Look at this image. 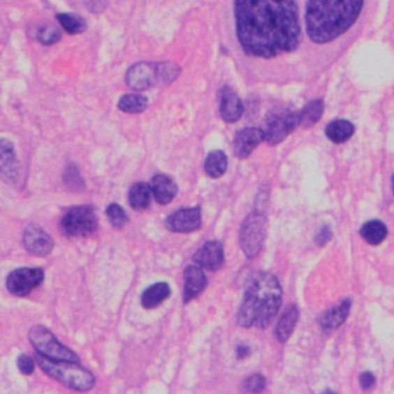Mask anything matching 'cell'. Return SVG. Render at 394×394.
Segmentation results:
<instances>
[{
    "label": "cell",
    "instance_id": "obj_1",
    "mask_svg": "<svg viewBox=\"0 0 394 394\" xmlns=\"http://www.w3.org/2000/svg\"><path fill=\"white\" fill-rule=\"evenodd\" d=\"M238 41L248 56L271 59L300 42L296 0H234Z\"/></svg>",
    "mask_w": 394,
    "mask_h": 394
},
{
    "label": "cell",
    "instance_id": "obj_2",
    "mask_svg": "<svg viewBox=\"0 0 394 394\" xmlns=\"http://www.w3.org/2000/svg\"><path fill=\"white\" fill-rule=\"evenodd\" d=\"M363 0H308L305 24L308 37L317 45L337 39L360 16Z\"/></svg>",
    "mask_w": 394,
    "mask_h": 394
},
{
    "label": "cell",
    "instance_id": "obj_3",
    "mask_svg": "<svg viewBox=\"0 0 394 394\" xmlns=\"http://www.w3.org/2000/svg\"><path fill=\"white\" fill-rule=\"evenodd\" d=\"M282 305V286L271 272H259L248 284L238 323L244 328H267Z\"/></svg>",
    "mask_w": 394,
    "mask_h": 394
},
{
    "label": "cell",
    "instance_id": "obj_4",
    "mask_svg": "<svg viewBox=\"0 0 394 394\" xmlns=\"http://www.w3.org/2000/svg\"><path fill=\"white\" fill-rule=\"evenodd\" d=\"M37 365L42 368L43 373L56 379L65 386H70L75 391H89L96 384V377L87 368L78 365V362L71 360H54L48 359L42 354H37Z\"/></svg>",
    "mask_w": 394,
    "mask_h": 394
},
{
    "label": "cell",
    "instance_id": "obj_5",
    "mask_svg": "<svg viewBox=\"0 0 394 394\" xmlns=\"http://www.w3.org/2000/svg\"><path fill=\"white\" fill-rule=\"evenodd\" d=\"M28 339L34 346L36 353L45 356V358L54 360H71V362L79 360L78 354L70 350L68 346L60 344L56 336L52 335L48 328L42 327V325H36V327L29 330Z\"/></svg>",
    "mask_w": 394,
    "mask_h": 394
},
{
    "label": "cell",
    "instance_id": "obj_6",
    "mask_svg": "<svg viewBox=\"0 0 394 394\" xmlns=\"http://www.w3.org/2000/svg\"><path fill=\"white\" fill-rule=\"evenodd\" d=\"M98 219L93 207H73L64 214L60 221V230L71 238H85L97 231Z\"/></svg>",
    "mask_w": 394,
    "mask_h": 394
},
{
    "label": "cell",
    "instance_id": "obj_7",
    "mask_svg": "<svg viewBox=\"0 0 394 394\" xmlns=\"http://www.w3.org/2000/svg\"><path fill=\"white\" fill-rule=\"evenodd\" d=\"M265 238H267V217L262 213H251L242 224L239 234L242 251L248 259H254L262 251Z\"/></svg>",
    "mask_w": 394,
    "mask_h": 394
},
{
    "label": "cell",
    "instance_id": "obj_8",
    "mask_svg": "<svg viewBox=\"0 0 394 394\" xmlns=\"http://www.w3.org/2000/svg\"><path fill=\"white\" fill-rule=\"evenodd\" d=\"M300 124V111L291 108L272 112L267 120V128L263 130L265 142L268 145H277L290 136L296 126Z\"/></svg>",
    "mask_w": 394,
    "mask_h": 394
},
{
    "label": "cell",
    "instance_id": "obj_9",
    "mask_svg": "<svg viewBox=\"0 0 394 394\" xmlns=\"http://www.w3.org/2000/svg\"><path fill=\"white\" fill-rule=\"evenodd\" d=\"M43 268H17L6 277V288L11 294L25 298L43 282Z\"/></svg>",
    "mask_w": 394,
    "mask_h": 394
},
{
    "label": "cell",
    "instance_id": "obj_10",
    "mask_svg": "<svg viewBox=\"0 0 394 394\" xmlns=\"http://www.w3.org/2000/svg\"><path fill=\"white\" fill-rule=\"evenodd\" d=\"M125 82L128 87L136 91H143V89H149L154 85H161L157 62L134 64L130 70L126 71Z\"/></svg>",
    "mask_w": 394,
    "mask_h": 394
},
{
    "label": "cell",
    "instance_id": "obj_11",
    "mask_svg": "<svg viewBox=\"0 0 394 394\" xmlns=\"http://www.w3.org/2000/svg\"><path fill=\"white\" fill-rule=\"evenodd\" d=\"M166 228L173 233H193L202 225V210L200 207L182 208L176 213L166 217Z\"/></svg>",
    "mask_w": 394,
    "mask_h": 394
},
{
    "label": "cell",
    "instance_id": "obj_12",
    "mask_svg": "<svg viewBox=\"0 0 394 394\" xmlns=\"http://www.w3.org/2000/svg\"><path fill=\"white\" fill-rule=\"evenodd\" d=\"M24 247L33 256H48L54 248V240L42 226L31 224L28 225L24 233Z\"/></svg>",
    "mask_w": 394,
    "mask_h": 394
},
{
    "label": "cell",
    "instance_id": "obj_13",
    "mask_svg": "<svg viewBox=\"0 0 394 394\" xmlns=\"http://www.w3.org/2000/svg\"><path fill=\"white\" fill-rule=\"evenodd\" d=\"M193 261L196 265H199V267L203 270L219 271L224 267V262H225L222 244L217 240L205 242V244L197 249Z\"/></svg>",
    "mask_w": 394,
    "mask_h": 394
},
{
    "label": "cell",
    "instance_id": "obj_14",
    "mask_svg": "<svg viewBox=\"0 0 394 394\" xmlns=\"http://www.w3.org/2000/svg\"><path fill=\"white\" fill-rule=\"evenodd\" d=\"M19 174L20 165L13 142L0 139V177L10 184H16Z\"/></svg>",
    "mask_w": 394,
    "mask_h": 394
},
{
    "label": "cell",
    "instance_id": "obj_15",
    "mask_svg": "<svg viewBox=\"0 0 394 394\" xmlns=\"http://www.w3.org/2000/svg\"><path fill=\"white\" fill-rule=\"evenodd\" d=\"M219 112L226 124H234L244 115L240 97L230 87H224L219 93Z\"/></svg>",
    "mask_w": 394,
    "mask_h": 394
},
{
    "label": "cell",
    "instance_id": "obj_16",
    "mask_svg": "<svg viewBox=\"0 0 394 394\" xmlns=\"http://www.w3.org/2000/svg\"><path fill=\"white\" fill-rule=\"evenodd\" d=\"M207 276L199 265H188L184 271V302L194 300L207 288Z\"/></svg>",
    "mask_w": 394,
    "mask_h": 394
},
{
    "label": "cell",
    "instance_id": "obj_17",
    "mask_svg": "<svg viewBox=\"0 0 394 394\" xmlns=\"http://www.w3.org/2000/svg\"><path fill=\"white\" fill-rule=\"evenodd\" d=\"M263 139L265 134L261 128H244V130H240L236 134V138H234L233 142L234 154H236V157L239 159H247Z\"/></svg>",
    "mask_w": 394,
    "mask_h": 394
},
{
    "label": "cell",
    "instance_id": "obj_18",
    "mask_svg": "<svg viewBox=\"0 0 394 394\" xmlns=\"http://www.w3.org/2000/svg\"><path fill=\"white\" fill-rule=\"evenodd\" d=\"M151 191H153L154 200L159 205H168L174 200V197L177 194V185L171 177L165 176V174H156L151 179Z\"/></svg>",
    "mask_w": 394,
    "mask_h": 394
},
{
    "label": "cell",
    "instance_id": "obj_19",
    "mask_svg": "<svg viewBox=\"0 0 394 394\" xmlns=\"http://www.w3.org/2000/svg\"><path fill=\"white\" fill-rule=\"evenodd\" d=\"M350 308H351V300L350 299L342 300L335 308H330L328 312H325L321 317V321H319L321 327L325 331H331V330L339 328L340 325H342L346 321L348 314H350Z\"/></svg>",
    "mask_w": 394,
    "mask_h": 394
},
{
    "label": "cell",
    "instance_id": "obj_20",
    "mask_svg": "<svg viewBox=\"0 0 394 394\" xmlns=\"http://www.w3.org/2000/svg\"><path fill=\"white\" fill-rule=\"evenodd\" d=\"M171 296V288L166 282H157L154 285L148 286L145 291L142 293L140 304L145 309H154L165 302Z\"/></svg>",
    "mask_w": 394,
    "mask_h": 394
},
{
    "label": "cell",
    "instance_id": "obj_21",
    "mask_svg": "<svg viewBox=\"0 0 394 394\" xmlns=\"http://www.w3.org/2000/svg\"><path fill=\"white\" fill-rule=\"evenodd\" d=\"M151 200H153V191H151V185L145 182H138L128 191V203L136 211L147 210L151 205Z\"/></svg>",
    "mask_w": 394,
    "mask_h": 394
},
{
    "label": "cell",
    "instance_id": "obj_22",
    "mask_svg": "<svg viewBox=\"0 0 394 394\" xmlns=\"http://www.w3.org/2000/svg\"><path fill=\"white\" fill-rule=\"evenodd\" d=\"M298 321H299V309L296 305H290L285 309V313L279 319L276 327V337L280 344H285L286 340L291 337L296 325H298Z\"/></svg>",
    "mask_w": 394,
    "mask_h": 394
},
{
    "label": "cell",
    "instance_id": "obj_23",
    "mask_svg": "<svg viewBox=\"0 0 394 394\" xmlns=\"http://www.w3.org/2000/svg\"><path fill=\"white\" fill-rule=\"evenodd\" d=\"M325 134L331 142L344 143L351 139V136L354 134V125L348 120H335L325 128Z\"/></svg>",
    "mask_w": 394,
    "mask_h": 394
},
{
    "label": "cell",
    "instance_id": "obj_24",
    "mask_svg": "<svg viewBox=\"0 0 394 394\" xmlns=\"http://www.w3.org/2000/svg\"><path fill=\"white\" fill-rule=\"evenodd\" d=\"M360 236L370 245H381L388 236V230L381 221H370L360 228Z\"/></svg>",
    "mask_w": 394,
    "mask_h": 394
},
{
    "label": "cell",
    "instance_id": "obj_25",
    "mask_svg": "<svg viewBox=\"0 0 394 394\" xmlns=\"http://www.w3.org/2000/svg\"><path fill=\"white\" fill-rule=\"evenodd\" d=\"M226 168H228V159L224 151H211V153L205 159V173L210 177L219 179L222 177Z\"/></svg>",
    "mask_w": 394,
    "mask_h": 394
},
{
    "label": "cell",
    "instance_id": "obj_26",
    "mask_svg": "<svg viewBox=\"0 0 394 394\" xmlns=\"http://www.w3.org/2000/svg\"><path fill=\"white\" fill-rule=\"evenodd\" d=\"M117 107L120 111L128 112V115H139V112L147 110L148 101L147 97L140 94H124L119 98Z\"/></svg>",
    "mask_w": 394,
    "mask_h": 394
},
{
    "label": "cell",
    "instance_id": "obj_27",
    "mask_svg": "<svg viewBox=\"0 0 394 394\" xmlns=\"http://www.w3.org/2000/svg\"><path fill=\"white\" fill-rule=\"evenodd\" d=\"M322 115H323L322 98H314V101L308 102L305 107L300 110V124L305 128L313 126L319 122Z\"/></svg>",
    "mask_w": 394,
    "mask_h": 394
},
{
    "label": "cell",
    "instance_id": "obj_28",
    "mask_svg": "<svg viewBox=\"0 0 394 394\" xmlns=\"http://www.w3.org/2000/svg\"><path fill=\"white\" fill-rule=\"evenodd\" d=\"M57 20L68 34H80L87 29L85 19L75 16V14H57Z\"/></svg>",
    "mask_w": 394,
    "mask_h": 394
},
{
    "label": "cell",
    "instance_id": "obj_29",
    "mask_svg": "<svg viewBox=\"0 0 394 394\" xmlns=\"http://www.w3.org/2000/svg\"><path fill=\"white\" fill-rule=\"evenodd\" d=\"M107 217L111 222V225L119 230L124 228V226L128 224V216L125 213V210L120 205H117V203H111V205H108Z\"/></svg>",
    "mask_w": 394,
    "mask_h": 394
},
{
    "label": "cell",
    "instance_id": "obj_30",
    "mask_svg": "<svg viewBox=\"0 0 394 394\" xmlns=\"http://www.w3.org/2000/svg\"><path fill=\"white\" fill-rule=\"evenodd\" d=\"M62 33L60 29L52 25H43L39 31H37V41L43 45H54L60 41Z\"/></svg>",
    "mask_w": 394,
    "mask_h": 394
},
{
    "label": "cell",
    "instance_id": "obj_31",
    "mask_svg": "<svg viewBox=\"0 0 394 394\" xmlns=\"http://www.w3.org/2000/svg\"><path fill=\"white\" fill-rule=\"evenodd\" d=\"M267 388V379L262 374H253L245 379L244 390L248 393H262Z\"/></svg>",
    "mask_w": 394,
    "mask_h": 394
},
{
    "label": "cell",
    "instance_id": "obj_32",
    "mask_svg": "<svg viewBox=\"0 0 394 394\" xmlns=\"http://www.w3.org/2000/svg\"><path fill=\"white\" fill-rule=\"evenodd\" d=\"M17 368L22 374H33L34 371V360L33 358H29L28 354H20L17 359Z\"/></svg>",
    "mask_w": 394,
    "mask_h": 394
},
{
    "label": "cell",
    "instance_id": "obj_33",
    "mask_svg": "<svg viewBox=\"0 0 394 394\" xmlns=\"http://www.w3.org/2000/svg\"><path fill=\"white\" fill-rule=\"evenodd\" d=\"M330 239H331V230L328 228V226H323V228L317 233V236H316V244L317 245H321V247H323V245H327L328 242H330Z\"/></svg>",
    "mask_w": 394,
    "mask_h": 394
},
{
    "label": "cell",
    "instance_id": "obj_34",
    "mask_svg": "<svg viewBox=\"0 0 394 394\" xmlns=\"http://www.w3.org/2000/svg\"><path fill=\"white\" fill-rule=\"evenodd\" d=\"M360 386L363 390H370V388H373L374 386V382H376V377H374V374H371V373H368V371H365V373H362L360 374Z\"/></svg>",
    "mask_w": 394,
    "mask_h": 394
},
{
    "label": "cell",
    "instance_id": "obj_35",
    "mask_svg": "<svg viewBox=\"0 0 394 394\" xmlns=\"http://www.w3.org/2000/svg\"><path fill=\"white\" fill-rule=\"evenodd\" d=\"M105 5H107V0H85V6L93 13H101Z\"/></svg>",
    "mask_w": 394,
    "mask_h": 394
},
{
    "label": "cell",
    "instance_id": "obj_36",
    "mask_svg": "<svg viewBox=\"0 0 394 394\" xmlns=\"http://www.w3.org/2000/svg\"><path fill=\"white\" fill-rule=\"evenodd\" d=\"M248 354H249V348L247 345H239L238 346V358L239 359H245Z\"/></svg>",
    "mask_w": 394,
    "mask_h": 394
},
{
    "label": "cell",
    "instance_id": "obj_37",
    "mask_svg": "<svg viewBox=\"0 0 394 394\" xmlns=\"http://www.w3.org/2000/svg\"><path fill=\"white\" fill-rule=\"evenodd\" d=\"M391 185H393V194H394V174H393V177H391Z\"/></svg>",
    "mask_w": 394,
    "mask_h": 394
}]
</instances>
